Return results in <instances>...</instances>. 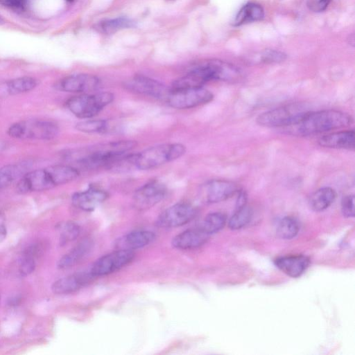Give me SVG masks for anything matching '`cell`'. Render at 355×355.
Instances as JSON below:
<instances>
[{
  "label": "cell",
  "instance_id": "603a6c76",
  "mask_svg": "<svg viewBox=\"0 0 355 355\" xmlns=\"http://www.w3.org/2000/svg\"><path fill=\"white\" fill-rule=\"evenodd\" d=\"M93 245L89 239L83 240L59 260L58 268L68 269L77 264L91 252Z\"/></svg>",
  "mask_w": 355,
  "mask_h": 355
},
{
  "label": "cell",
  "instance_id": "ba28073f",
  "mask_svg": "<svg viewBox=\"0 0 355 355\" xmlns=\"http://www.w3.org/2000/svg\"><path fill=\"white\" fill-rule=\"evenodd\" d=\"M213 94L202 87L171 89L166 101L171 107L184 110L198 107L209 103Z\"/></svg>",
  "mask_w": 355,
  "mask_h": 355
},
{
  "label": "cell",
  "instance_id": "5bb4252c",
  "mask_svg": "<svg viewBox=\"0 0 355 355\" xmlns=\"http://www.w3.org/2000/svg\"><path fill=\"white\" fill-rule=\"evenodd\" d=\"M124 87L132 92L166 100L170 89L151 78L137 75L124 83Z\"/></svg>",
  "mask_w": 355,
  "mask_h": 355
},
{
  "label": "cell",
  "instance_id": "2e32d148",
  "mask_svg": "<svg viewBox=\"0 0 355 355\" xmlns=\"http://www.w3.org/2000/svg\"><path fill=\"white\" fill-rule=\"evenodd\" d=\"M310 263L309 259L302 254L281 257L275 260V266L291 277L301 276Z\"/></svg>",
  "mask_w": 355,
  "mask_h": 355
},
{
  "label": "cell",
  "instance_id": "4fadbf2b",
  "mask_svg": "<svg viewBox=\"0 0 355 355\" xmlns=\"http://www.w3.org/2000/svg\"><path fill=\"white\" fill-rule=\"evenodd\" d=\"M55 87L64 92L88 93L98 90L101 87V80L94 75L76 73L60 79Z\"/></svg>",
  "mask_w": 355,
  "mask_h": 355
},
{
  "label": "cell",
  "instance_id": "5b68a950",
  "mask_svg": "<svg viewBox=\"0 0 355 355\" xmlns=\"http://www.w3.org/2000/svg\"><path fill=\"white\" fill-rule=\"evenodd\" d=\"M60 132L58 125L53 121L44 119H25L10 125L8 135L21 140L49 141L55 138Z\"/></svg>",
  "mask_w": 355,
  "mask_h": 355
},
{
  "label": "cell",
  "instance_id": "9a60e30c",
  "mask_svg": "<svg viewBox=\"0 0 355 355\" xmlns=\"http://www.w3.org/2000/svg\"><path fill=\"white\" fill-rule=\"evenodd\" d=\"M108 198V193L96 187H89L85 191L76 192L71 197L74 207L85 211H93Z\"/></svg>",
  "mask_w": 355,
  "mask_h": 355
},
{
  "label": "cell",
  "instance_id": "d4e9b609",
  "mask_svg": "<svg viewBox=\"0 0 355 355\" xmlns=\"http://www.w3.org/2000/svg\"><path fill=\"white\" fill-rule=\"evenodd\" d=\"M263 17L264 10L263 7L259 3L249 2L239 10L232 24L234 26H239L262 20Z\"/></svg>",
  "mask_w": 355,
  "mask_h": 355
},
{
  "label": "cell",
  "instance_id": "4dcf8cb0",
  "mask_svg": "<svg viewBox=\"0 0 355 355\" xmlns=\"http://www.w3.org/2000/svg\"><path fill=\"white\" fill-rule=\"evenodd\" d=\"M60 243L62 245L75 240L80 234V227L73 221H67L60 224Z\"/></svg>",
  "mask_w": 355,
  "mask_h": 355
},
{
  "label": "cell",
  "instance_id": "d6a6232c",
  "mask_svg": "<svg viewBox=\"0 0 355 355\" xmlns=\"http://www.w3.org/2000/svg\"><path fill=\"white\" fill-rule=\"evenodd\" d=\"M286 59V55L274 49L264 50L259 56V61L265 64L280 63Z\"/></svg>",
  "mask_w": 355,
  "mask_h": 355
},
{
  "label": "cell",
  "instance_id": "f1b7e54d",
  "mask_svg": "<svg viewBox=\"0 0 355 355\" xmlns=\"http://www.w3.org/2000/svg\"><path fill=\"white\" fill-rule=\"evenodd\" d=\"M300 230L297 220L291 216H285L277 223L276 232L282 239H291L296 236Z\"/></svg>",
  "mask_w": 355,
  "mask_h": 355
},
{
  "label": "cell",
  "instance_id": "ffe728a7",
  "mask_svg": "<svg viewBox=\"0 0 355 355\" xmlns=\"http://www.w3.org/2000/svg\"><path fill=\"white\" fill-rule=\"evenodd\" d=\"M353 130L338 131L321 137L318 143L324 148L353 150L355 142Z\"/></svg>",
  "mask_w": 355,
  "mask_h": 355
},
{
  "label": "cell",
  "instance_id": "30bf717a",
  "mask_svg": "<svg viewBox=\"0 0 355 355\" xmlns=\"http://www.w3.org/2000/svg\"><path fill=\"white\" fill-rule=\"evenodd\" d=\"M135 257L132 250L119 249L107 254L96 261L90 273L93 277L105 276L112 273L132 261Z\"/></svg>",
  "mask_w": 355,
  "mask_h": 355
},
{
  "label": "cell",
  "instance_id": "4316f807",
  "mask_svg": "<svg viewBox=\"0 0 355 355\" xmlns=\"http://www.w3.org/2000/svg\"><path fill=\"white\" fill-rule=\"evenodd\" d=\"M226 223L227 218L224 214L213 212L205 216L199 228L209 236L222 230Z\"/></svg>",
  "mask_w": 355,
  "mask_h": 355
},
{
  "label": "cell",
  "instance_id": "60d3db41",
  "mask_svg": "<svg viewBox=\"0 0 355 355\" xmlns=\"http://www.w3.org/2000/svg\"><path fill=\"white\" fill-rule=\"evenodd\" d=\"M168 1H172V0H168Z\"/></svg>",
  "mask_w": 355,
  "mask_h": 355
},
{
  "label": "cell",
  "instance_id": "f35d334b",
  "mask_svg": "<svg viewBox=\"0 0 355 355\" xmlns=\"http://www.w3.org/2000/svg\"><path fill=\"white\" fill-rule=\"evenodd\" d=\"M2 23H3V20L0 16V24H1Z\"/></svg>",
  "mask_w": 355,
  "mask_h": 355
},
{
  "label": "cell",
  "instance_id": "7402d4cb",
  "mask_svg": "<svg viewBox=\"0 0 355 355\" xmlns=\"http://www.w3.org/2000/svg\"><path fill=\"white\" fill-rule=\"evenodd\" d=\"M155 238L154 232L148 230L131 232L117 242L119 249L136 250L149 245Z\"/></svg>",
  "mask_w": 355,
  "mask_h": 355
},
{
  "label": "cell",
  "instance_id": "cb8c5ba5",
  "mask_svg": "<svg viewBox=\"0 0 355 355\" xmlns=\"http://www.w3.org/2000/svg\"><path fill=\"white\" fill-rule=\"evenodd\" d=\"M336 198V191L324 187L315 191L309 198V206L314 211H322L327 209Z\"/></svg>",
  "mask_w": 355,
  "mask_h": 355
},
{
  "label": "cell",
  "instance_id": "52a82bcc",
  "mask_svg": "<svg viewBox=\"0 0 355 355\" xmlns=\"http://www.w3.org/2000/svg\"><path fill=\"white\" fill-rule=\"evenodd\" d=\"M114 98V94L109 92L86 93L71 97L66 101V106L76 117L87 119L96 116Z\"/></svg>",
  "mask_w": 355,
  "mask_h": 355
},
{
  "label": "cell",
  "instance_id": "d590c367",
  "mask_svg": "<svg viewBox=\"0 0 355 355\" xmlns=\"http://www.w3.org/2000/svg\"><path fill=\"white\" fill-rule=\"evenodd\" d=\"M331 0H307L306 5L310 10L320 12L326 10Z\"/></svg>",
  "mask_w": 355,
  "mask_h": 355
},
{
  "label": "cell",
  "instance_id": "6da1fadb",
  "mask_svg": "<svg viewBox=\"0 0 355 355\" xmlns=\"http://www.w3.org/2000/svg\"><path fill=\"white\" fill-rule=\"evenodd\" d=\"M79 172L70 165L56 164L30 170L17 182L16 190L25 194L51 189L73 181Z\"/></svg>",
  "mask_w": 355,
  "mask_h": 355
},
{
  "label": "cell",
  "instance_id": "d6986e66",
  "mask_svg": "<svg viewBox=\"0 0 355 355\" xmlns=\"http://www.w3.org/2000/svg\"><path fill=\"white\" fill-rule=\"evenodd\" d=\"M209 235L201 229H190L176 235L172 240V245L180 250H190L198 248L205 243Z\"/></svg>",
  "mask_w": 355,
  "mask_h": 355
},
{
  "label": "cell",
  "instance_id": "836d02e7",
  "mask_svg": "<svg viewBox=\"0 0 355 355\" xmlns=\"http://www.w3.org/2000/svg\"><path fill=\"white\" fill-rule=\"evenodd\" d=\"M341 212L346 218L354 216V196L348 195L343 198L341 200Z\"/></svg>",
  "mask_w": 355,
  "mask_h": 355
},
{
  "label": "cell",
  "instance_id": "9c48e42d",
  "mask_svg": "<svg viewBox=\"0 0 355 355\" xmlns=\"http://www.w3.org/2000/svg\"><path fill=\"white\" fill-rule=\"evenodd\" d=\"M241 189L232 181L211 180L205 182L200 188L199 196L205 203H217L232 197Z\"/></svg>",
  "mask_w": 355,
  "mask_h": 355
},
{
  "label": "cell",
  "instance_id": "ac0fdd59",
  "mask_svg": "<svg viewBox=\"0 0 355 355\" xmlns=\"http://www.w3.org/2000/svg\"><path fill=\"white\" fill-rule=\"evenodd\" d=\"M94 277L89 272H78L55 281L52 291L55 294H68L73 293L87 284Z\"/></svg>",
  "mask_w": 355,
  "mask_h": 355
},
{
  "label": "cell",
  "instance_id": "f546056e",
  "mask_svg": "<svg viewBox=\"0 0 355 355\" xmlns=\"http://www.w3.org/2000/svg\"><path fill=\"white\" fill-rule=\"evenodd\" d=\"M107 122L103 119H87L76 124V129L85 133H102L107 128Z\"/></svg>",
  "mask_w": 355,
  "mask_h": 355
},
{
  "label": "cell",
  "instance_id": "44dd1931",
  "mask_svg": "<svg viewBox=\"0 0 355 355\" xmlns=\"http://www.w3.org/2000/svg\"><path fill=\"white\" fill-rule=\"evenodd\" d=\"M37 80L33 77L23 76L0 83V97L15 96L33 90Z\"/></svg>",
  "mask_w": 355,
  "mask_h": 355
},
{
  "label": "cell",
  "instance_id": "8992f818",
  "mask_svg": "<svg viewBox=\"0 0 355 355\" xmlns=\"http://www.w3.org/2000/svg\"><path fill=\"white\" fill-rule=\"evenodd\" d=\"M186 148L180 143L164 144L149 147L135 153V168L148 170L181 157Z\"/></svg>",
  "mask_w": 355,
  "mask_h": 355
},
{
  "label": "cell",
  "instance_id": "7c38bea8",
  "mask_svg": "<svg viewBox=\"0 0 355 355\" xmlns=\"http://www.w3.org/2000/svg\"><path fill=\"white\" fill-rule=\"evenodd\" d=\"M196 215V209L186 202L176 203L162 211L156 220V225L162 228H173L184 225Z\"/></svg>",
  "mask_w": 355,
  "mask_h": 355
},
{
  "label": "cell",
  "instance_id": "484cf974",
  "mask_svg": "<svg viewBox=\"0 0 355 355\" xmlns=\"http://www.w3.org/2000/svg\"><path fill=\"white\" fill-rule=\"evenodd\" d=\"M133 26H135V22L132 19L120 17L103 20L96 25V28L103 34L110 35Z\"/></svg>",
  "mask_w": 355,
  "mask_h": 355
},
{
  "label": "cell",
  "instance_id": "3957f363",
  "mask_svg": "<svg viewBox=\"0 0 355 355\" xmlns=\"http://www.w3.org/2000/svg\"><path fill=\"white\" fill-rule=\"evenodd\" d=\"M353 123L352 116L337 110L311 111L295 125L288 127L293 135L308 136L349 126Z\"/></svg>",
  "mask_w": 355,
  "mask_h": 355
},
{
  "label": "cell",
  "instance_id": "277c9868",
  "mask_svg": "<svg viewBox=\"0 0 355 355\" xmlns=\"http://www.w3.org/2000/svg\"><path fill=\"white\" fill-rule=\"evenodd\" d=\"M311 111L306 103H292L260 114L257 122L266 128H288L297 123Z\"/></svg>",
  "mask_w": 355,
  "mask_h": 355
},
{
  "label": "cell",
  "instance_id": "e0dca14e",
  "mask_svg": "<svg viewBox=\"0 0 355 355\" xmlns=\"http://www.w3.org/2000/svg\"><path fill=\"white\" fill-rule=\"evenodd\" d=\"M32 161L26 159L6 164L0 168V191L19 180L32 166Z\"/></svg>",
  "mask_w": 355,
  "mask_h": 355
},
{
  "label": "cell",
  "instance_id": "1f68e13d",
  "mask_svg": "<svg viewBox=\"0 0 355 355\" xmlns=\"http://www.w3.org/2000/svg\"><path fill=\"white\" fill-rule=\"evenodd\" d=\"M36 252L35 248H29L23 255L19 263V272L26 276L32 273L35 268V257Z\"/></svg>",
  "mask_w": 355,
  "mask_h": 355
},
{
  "label": "cell",
  "instance_id": "8fae6325",
  "mask_svg": "<svg viewBox=\"0 0 355 355\" xmlns=\"http://www.w3.org/2000/svg\"><path fill=\"white\" fill-rule=\"evenodd\" d=\"M166 187L158 180H151L137 189L132 197L133 207L146 210L162 201L166 196Z\"/></svg>",
  "mask_w": 355,
  "mask_h": 355
},
{
  "label": "cell",
  "instance_id": "8d00e7d4",
  "mask_svg": "<svg viewBox=\"0 0 355 355\" xmlns=\"http://www.w3.org/2000/svg\"><path fill=\"white\" fill-rule=\"evenodd\" d=\"M6 235V230L3 225L0 224V241L5 238Z\"/></svg>",
  "mask_w": 355,
  "mask_h": 355
},
{
  "label": "cell",
  "instance_id": "83f0119b",
  "mask_svg": "<svg viewBox=\"0 0 355 355\" xmlns=\"http://www.w3.org/2000/svg\"><path fill=\"white\" fill-rule=\"evenodd\" d=\"M252 216V209L247 205L237 207L228 220V226L233 230L241 229L251 221Z\"/></svg>",
  "mask_w": 355,
  "mask_h": 355
},
{
  "label": "cell",
  "instance_id": "ab89813d",
  "mask_svg": "<svg viewBox=\"0 0 355 355\" xmlns=\"http://www.w3.org/2000/svg\"><path fill=\"white\" fill-rule=\"evenodd\" d=\"M68 2H73L74 0H67Z\"/></svg>",
  "mask_w": 355,
  "mask_h": 355
},
{
  "label": "cell",
  "instance_id": "e575fe53",
  "mask_svg": "<svg viewBox=\"0 0 355 355\" xmlns=\"http://www.w3.org/2000/svg\"><path fill=\"white\" fill-rule=\"evenodd\" d=\"M0 4L10 9L22 11L27 6V0H0Z\"/></svg>",
  "mask_w": 355,
  "mask_h": 355
},
{
  "label": "cell",
  "instance_id": "74e56055",
  "mask_svg": "<svg viewBox=\"0 0 355 355\" xmlns=\"http://www.w3.org/2000/svg\"><path fill=\"white\" fill-rule=\"evenodd\" d=\"M6 143L4 141L0 139V153L3 151L6 148Z\"/></svg>",
  "mask_w": 355,
  "mask_h": 355
},
{
  "label": "cell",
  "instance_id": "7a4b0ae2",
  "mask_svg": "<svg viewBox=\"0 0 355 355\" xmlns=\"http://www.w3.org/2000/svg\"><path fill=\"white\" fill-rule=\"evenodd\" d=\"M137 146L130 140L111 141L67 153L66 159L85 168L108 167L119 157L125 155Z\"/></svg>",
  "mask_w": 355,
  "mask_h": 355
}]
</instances>
